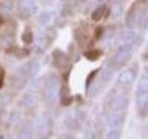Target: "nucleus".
I'll list each match as a JSON object with an SVG mask.
<instances>
[{
  "label": "nucleus",
  "mask_w": 148,
  "mask_h": 139,
  "mask_svg": "<svg viewBox=\"0 0 148 139\" xmlns=\"http://www.w3.org/2000/svg\"><path fill=\"white\" fill-rule=\"evenodd\" d=\"M102 55V52L99 50H91V51H88V52L84 53V56L87 58H89L91 60H95V59H97V58H99V57Z\"/></svg>",
  "instance_id": "nucleus-1"
},
{
  "label": "nucleus",
  "mask_w": 148,
  "mask_h": 139,
  "mask_svg": "<svg viewBox=\"0 0 148 139\" xmlns=\"http://www.w3.org/2000/svg\"><path fill=\"white\" fill-rule=\"evenodd\" d=\"M106 7L103 6V7H101L99 8H97L96 10L92 14V19L94 21H99L100 19L102 18V16L104 15V13H105V10H106Z\"/></svg>",
  "instance_id": "nucleus-2"
},
{
  "label": "nucleus",
  "mask_w": 148,
  "mask_h": 139,
  "mask_svg": "<svg viewBox=\"0 0 148 139\" xmlns=\"http://www.w3.org/2000/svg\"><path fill=\"white\" fill-rule=\"evenodd\" d=\"M32 39H34V37H32V34L31 32H26L25 34H23L22 35V40L23 42H25L26 44H31L32 42Z\"/></svg>",
  "instance_id": "nucleus-3"
},
{
  "label": "nucleus",
  "mask_w": 148,
  "mask_h": 139,
  "mask_svg": "<svg viewBox=\"0 0 148 139\" xmlns=\"http://www.w3.org/2000/svg\"><path fill=\"white\" fill-rule=\"evenodd\" d=\"M4 80H5V70L0 66V89H1L4 85Z\"/></svg>",
  "instance_id": "nucleus-4"
},
{
  "label": "nucleus",
  "mask_w": 148,
  "mask_h": 139,
  "mask_svg": "<svg viewBox=\"0 0 148 139\" xmlns=\"http://www.w3.org/2000/svg\"><path fill=\"white\" fill-rule=\"evenodd\" d=\"M103 34V28L102 27H97L96 29H95V38H100L101 35Z\"/></svg>",
  "instance_id": "nucleus-5"
},
{
  "label": "nucleus",
  "mask_w": 148,
  "mask_h": 139,
  "mask_svg": "<svg viewBox=\"0 0 148 139\" xmlns=\"http://www.w3.org/2000/svg\"><path fill=\"white\" fill-rule=\"evenodd\" d=\"M97 72V71H95V72H91L90 73V75H89V77L87 78V82H86V85H87V86L90 85V83H91V81H92V79L95 77V74Z\"/></svg>",
  "instance_id": "nucleus-6"
}]
</instances>
